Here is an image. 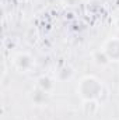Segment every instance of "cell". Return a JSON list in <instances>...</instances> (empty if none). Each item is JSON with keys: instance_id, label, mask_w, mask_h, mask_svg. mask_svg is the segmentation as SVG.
<instances>
[{"instance_id": "277c9868", "label": "cell", "mask_w": 119, "mask_h": 120, "mask_svg": "<svg viewBox=\"0 0 119 120\" xmlns=\"http://www.w3.org/2000/svg\"><path fill=\"white\" fill-rule=\"evenodd\" d=\"M36 87H38L39 90L51 94V92L53 91V88H55V81H53L49 75H41V77H38V80H36Z\"/></svg>"}, {"instance_id": "ba28073f", "label": "cell", "mask_w": 119, "mask_h": 120, "mask_svg": "<svg viewBox=\"0 0 119 120\" xmlns=\"http://www.w3.org/2000/svg\"><path fill=\"white\" fill-rule=\"evenodd\" d=\"M83 109H84L86 115L92 116V115H95V113L98 112L99 105H98L97 99H90V101H84V103H83Z\"/></svg>"}, {"instance_id": "5b68a950", "label": "cell", "mask_w": 119, "mask_h": 120, "mask_svg": "<svg viewBox=\"0 0 119 120\" xmlns=\"http://www.w3.org/2000/svg\"><path fill=\"white\" fill-rule=\"evenodd\" d=\"M73 75H74V71H73V68L70 67V66H62L59 70L56 71V80L60 81V82H64V81H69V80H71L73 78Z\"/></svg>"}, {"instance_id": "52a82bcc", "label": "cell", "mask_w": 119, "mask_h": 120, "mask_svg": "<svg viewBox=\"0 0 119 120\" xmlns=\"http://www.w3.org/2000/svg\"><path fill=\"white\" fill-rule=\"evenodd\" d=\"M92 60L98 64V66H107L111 59L108 57V55L105 53V50L104 49H98V50H95L94 53H92Z\"/></svg>"}, {"instance_id": "3957f363", "label": "cell", "mask_w": 119, "mask_h": 120, "mask_svg": "<svg viewBox=\"0 0 119 120\" xmlns=\"http://www.w3.org/2000/svg\"><path fill=\"white\" fill-rule=\"evenodd\" d=\"M102 49L105 50V53L108 55L111 61H118L119 60V38L108 39Z\"/></svg>"}, {"instance_id": "8992f818", "label": "cell", "mask_w": 119, "mask_h": 120, "mask_svg": "<svg viewBox=\"0 0 119 120\" xmlns=\"http://www.w3.org/2000/svg\"><path fill=\"white\" fill-rule=\"evenodd\" d=\"M48 96H49V94H48V92L39 90L38 87H36L35 90L31 92V101H32L35 105H38V106L44 105V103L48 101Z\"/></svg>"}, {"instance_id": "30bf717a", "label": "cell", "mask_w": 119, "mask_h": 120, "mask_svg": "<svg viewBox=\"0 0 119 120\" xmlns=\"http://www.w3.org/2000/svg\"><path fill=\"white\" fill-rule=\"evenodd\" d=\"M115 22H116V25L119 27V13L116 14V18H115Z\"/></svg>"}, {"instance_id": "7a4b0ae2", "label": "cell", "mask_w": 119, "mask_h": 120, "mask_svg": "<svg viewBox=\"0 0 119 120\" xmlns=\"http://www.w3.org/2000/svg\"><path fill=\"white\" fill-rule=\"evenodd\" d=\"M14 64H16V67H17L20 71L27 73V71H30L31 68L34 67L35 60H34V57L31 56L30 53L23 52V53H18V55L16 56V59H14Z\"/></svg>"}, {"instance_id": "6da1fadb", "label": "cell", "mask_w": 119, "mask_h": 120, "mask_svg": "<svg viewBox=\"0 0 119 120\" xmlns=\"http://www.w3.org/2000/svg\"><path fill=\"white\" fill-rule=\"evenodd\" d=\"M102 92V84L99 82L98 78L92 75H86L80 80L77 85V94L81 96L83 101L90 99H97Z\"/></svg>"}, {"instance_id": "9c48e42d", "label": "cell", "mask_w": 119, "mask_h": 120, "mask_svg": "<svg viewBox=\"0 0 119 120\" xmlns=\"http://www.w3.org/2000/svg\"><path fill=\"white\" fill-rule=\"evenodd\" d=\"M63 1H64L66 6H70V7H74V6L81 3V0H63Z\"/></svg>"}]
</instances>
